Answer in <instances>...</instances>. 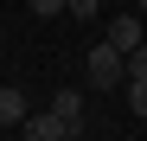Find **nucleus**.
Here are the masks:
<instances>
[{"instance_id": "1", "label": "nucleus", "mask_w": 147, "mask_h": 141, "mask_svg": "<svg viewBox=\"0 0 147 141\" xmlns=\"http://www.w3.org/2000/svg\"><path fill=\"white\" fill-rule=\"evenodd\" d=\"M83 83L90 90H121V83H128V52L109 45V39H96L90 58H83Z\"/></svg>"}, {"instance_id": "2", "label": "nucleus", "mask_w": 147, "mask_h": 141, "mask_svg": "<svg viewBox=\"0 0 147 141\" xmlns=\"http://www.w3.org/2000/svg\"><path fill=\"white\" fill-rule=\"evenodd\" d=\"M19 128H26L32 141H77V135H83V128L70 122V115H58V109H38V115H26Z\"/></svg>"}, {"instance_id": "3", "label": "nucleus", "mask_w": 147, "mask_h": 141, "mask_svg": "<svg viewBox=\"0 0 147 141\" xmlns=\"http://www.w3.org/2000/svg\"><path fill=\"white\" fill-rule=\"evenodd\" d=\"M109 45H121V52H134V45H147V13L134 7V13H121V19H109V32H102Z\"/></svg>"}, {"instance_id": "4", "label": "nucleus", "mask_w": 147, "mask_h": 141, "mask_svg": "<svg viewBox=\"0 0 147 141\" xmlns=\"http://www.w3.org/2000/svg\"><path fill=\"white\" fill-rule=\"evenodd\" d=\"M51 109H58V115H70V122L83 128V96H77V90H58V96H51Z\"/></svg>"}, {"instance_id": "5", "label": "nucleus", "mask_w": 147, "mask_h": 141, "mask_svg": "<svg viewBox=\"0 0 147 141\" xmlns=\"http://www.w3.org/2000/svg\"><path fill=\"white\" fill-rule=\"evenodd\" d=\"M0 122H26V103H19L7 83H0Z\"/></svg>"}, {"instance_id": "6", "label": "nucleus", "mask_w": 147, "mask_h": 141, "mask_svg": "<svg viewBox=\"0 0 147 141\" xmlns=\"http://www.w3.org/2000/svg\"><path fill=\"white\" fill-rule=\"evenodd\" d=\"M128 109L147 122V77H128Z\"/></svg>"}, {"instance_id": "7", "label": "nucleus", "mask_w": 147, "mask_h": 141, "mask_svg": "<svg viewBox=\"0 0 147 141\" xmlns=\"http://www.w3.org/2000/svg\"><path fill=\"white\" fill-rule=\"evenodd\" d=\"M64 13H77V19H96V13H102V0H70Z\"/></svg>"}, {"instance_id": "8", "label": "nucleus", "mask_w": 147, "mask_h": 141, "mask_svg": "<svg viewBox=\"0 0 147 141\" xmlns=\"http://www.w3.org/2000/svg\"><path fill=\"white\" fill-rule=\"evenodd\" d=\"M128 77H147V45H134V52H128Z\"/></svg>"}, {"instance_id": "9", "label": "nucleus", "mask_w": 147, "mask_h": 141, "mask_svg": "<svg viewBox=\"0 0 147 141\" xmlns=\"http://www.w3.org/2000/svg\"><path fill=\"white\" fill-rule=\"evenodd\" d=\"M26 7H32V13H45V19H51V13H64V7H70V0H26Z\"/></svg>"}, {"instance_id": "10", "label": "nucleus", "mask_w": 147, "mask_h": 141, "mask_svg": "<svg viewBox=\"0 0 147 141\" xmlns=\"http://www.w3.org/2000/svg\"><path fill=\"white\" fill-rule=\"evenodd\" d=\"M134 7H141V13H147V0H134Z\"/></svg>"}]
</instances>
